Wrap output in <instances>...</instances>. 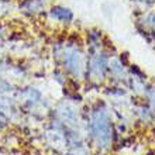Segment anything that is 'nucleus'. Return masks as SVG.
Masks as SVG:
<instances>
[{
	"label": "nucleus",
	"instance_id": "7",
	"mask_svg": "<svg viewBox=\"0 0 155 155\" xmlns=\"http://www.w3.org/2000/svg\"><path fill=\"white\" fill-rule=\"evenodd\" d=\"M10 121H12V120L6 116V113L0 110V130H6V128H8V127H10Z\"/></svg>",
	"mask_w": 155,
	"mask_h": 155
},
{
	"label": "nucleus",
	"instance_id": "4",
	"mask_svg": "<svg viewBox=\"0 0 155 155\" xmlns=\"http://www.w3.org/2000/svg\"><path fill=\"white\" fill-rule=\"evenodd\" d=\"M45 17L49 23H52L57 27H62V28H68L75 23V14L69 7L62 6V4H54L51 7H48Z\"/></svg>",
	"mask_w": 155,
	"mask_h": 155
},
{
	"label": "nucleus",
	"instance_id": "3",
	"mask_svg": "<svg viewBox=\"0 0 155 155\" xmlns=\"http://www.w3.org/2000/svg\"><path fill=\"white\" fill-rule=\"evenodd\" d=\"M87 52V51H86ZM116 49L113 45H109L100 51L87 52V62H86V76L85 83L92 87L102 89L109 82L110 74V62L116 55Z\"/></svg>",
	"mask_w": 155,
	"mask_h": 155
},
{
	"label": "nucleus",
	"instance_id": "1",
	"mask_svg": "<svg viewBox=\"0 0 155 155\" xmlns=\"http://www.w3.org/2000/svg\"><path fill=\"white\" fill-rule=\"evenodd\" d=\"M83 118L85 133L90 147L102 154L110 152L118 140L116 116L110 103L103 99L92 102L86 106Z\"/></svg>",
	"mask_w": 155,
	"mask_h": 155
},
{
	"label": "nucleus",
	"instance_id": "6",
	"mask_svg": "<svg viewBox=\"0 0 155 155\" xmlns=\"http://www.w3.org/2000/svg\"><path fill=\"white\" fill-rule=\"evenodd\" d=\"M18 10L24 17L38 18L41 16H45L48 4L47 0H21L18 4Z\"/></svg>",
	"mask_w": 155,
	"mask_h": 155
},
{
	"label": "nucleus",
	"instance_id": "2",
	"mask_svg": "<svg viewBox=\"0 0 155 155\" xmlns=\"http://www.w3.org/2000/svg\"><path fill=\"white\" fill-rule=\"evenodd\" d=\"M51 55L55 62V68H61L69 81L85 82L86 76V52L83 38L78 33L66 34L54 41Z\"/></svg>",
	"mask_w": 155,
	"mask_h": 155
},
{
	"label": "nucleus",
	"instance_id": "5",
	"mask_svg": "<svg viewBox=\"0 0 155 155\" xmlns=\"http://www.w3.org/2000/svg\"><path fill=\"white\" fill-rule=\"evenodd\" d=\"M83 38V44L87 52H93V51H100V49L106 48L110 45L107 37L104 35L102 30L97 28H90L86 30V33L82 35Z\"/></svg>",
	"mask_w": 155,
	"mask_h": 155
}]
</instances>
